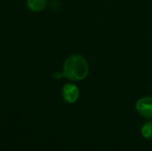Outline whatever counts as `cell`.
<instances>
[{"label":"cell","instance_id":"obj_1","mask_svg":"<svg viewBox=\"0 0 152 151\" xmlns=\"http://www.w3.org/2000/svg\"><path fill=\"white\" fill-rule=\"evenodd\" d=\"M89 73V66L86 60L80 54H72L66 58L62 65V70L53 75L55 79L65 77L69 81H81Z\"/></svg>","mask_w":152,"mask_h":151},{"label":"cell","instance_id":"obj_2","mask_svg":"<svg viewBox=\"0 0 152 151\" xmlns=\"http://www.w3.org/2000/svg\"><path fill=\"white\" fill-rule=\"evenodd\" d=\"M61 98L64 101V102L68 104L75 103L79 98L78 87L71 83L65 84L61 89Z\"/></svg>","mask_w":152,"mask_h":151},{"label":"cell","instance_id":"obj_3","mask_svg":"<svg viewBox=\"0 0 152 151\" xmlns=\"http://www.w3.org/2000/svg\"><path fill=\"white\" fill-rule=\"evenodd\" d=\"M136 111L145 118H152V97L147 96L138 100L135 105Z\"/></svg>","mask_w":152,"mask_h":151},{"label":"cell","instance_id":"obj_4","mask_svg":"<svg viewBox=\"0 0 152 151\" xmlns=\"http://www.w3.org/2000/svg\"><path fill=\"white\" fill-rule=\"evenodd\" d=\"M26 4L28 10L33 12L44 11L47 5V0H27Z\"/></svg>","mask_w":152,"mask_h":151},{"label":"cell","instance_id":"obj_5","mask_svg":"<svg viewBox=\"0 0 152 151\" xmlns=\"http://www.w3.org/2000/svg\"><path fill=\"white\" fill-rule=\"evenodd\" d=\"M141 133L145 139H152V121H147L142 125L141 128Z\"/></svg>","mask_w":152,"mask_h":151}]
</instances>
